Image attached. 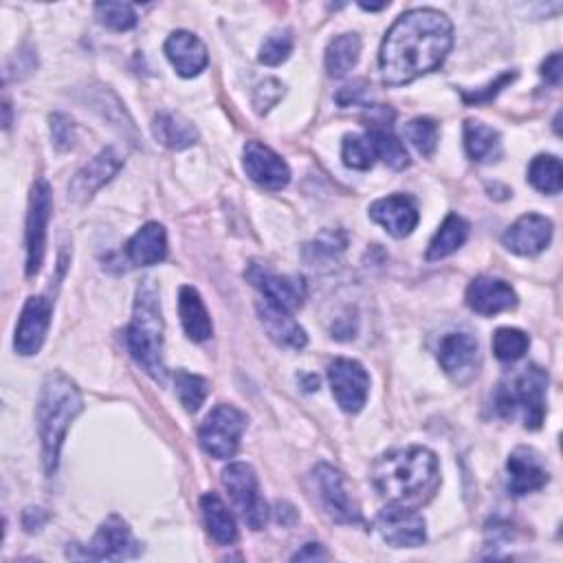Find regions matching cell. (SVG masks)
Here are the masks:
<instances>
[{
  "instance_id": "6da1fadb",
  "label": "cell",
  "mask_w": 563,
  "mask_h": 563,
  "mask_svg": "<svg viewBox=\"0 0 563 563\" xmlns=\"http://www.w3.org/2000/svg\"><path fill=\"white\" fill-rule=\"evenodd\" d=\"M453 44L451 20L435 9L405 11L380 46V75L389 86H402L435 70Z\"/></svg>"
},
{
  "instance_id": "7a4b0ae2",
  "label": "cell",
  "mask_w": 563,
  "mask_h": 563,
  "mask_svg": "<svg viewBox=\"0 0 563 563\" xmlns=\"http://www.w3.org/2000/svg\"><path fill=\"white\" fill-rule=\"evenodd\" d=\"M374 484L391 501L420 504L427 501L438 484V457L424 446H409L385 453L372 471Z\"/></svg>"
},
{
  "instance_id": "3957f363",
  "label": "cell",
  "mask_w": 563,
  "mask_h": 563,
  "mask_svg": "<svg viewBox=\"0 0 563 563\" xmlns=\"http://www.w3.org/2000/svg\"><path fill=\"white\" fill-rule=\"evenodd\" d=\"M84 400L75 383L62 372L46 374L37 402V424L42 440V460L46 473H55L59 449L70 422L81 413Z\"/></svg>"
},
{
  "instance_id": "277c9868",
  "label": "cell",
  "mask_w": 563,
  "mask_h": 563,
  "mask_svg": "<svg viewBox=\"0 0 563 563\" xmlns=\"http://www.w3.org/2000/svg\"><path fill=\"white\" fill-rule=\"evenodd\" d=\"M125 345L132 358L156 383H165L167 369L163 363V314L154 279H143L136 288L132 321L125 328Z\"/></svg>"
},
{
  "instance_id": "5b68a950",
  "label": "cell",
  "mask_w": 563,
  "mask_h": 563,
  "mask_svg": "<svg viewBox=\"0 0 563 563\" xmlns=\"http://www.w3.org/2000/svg\"><path fill=\"white\" fill-rule=\"evenodd\" d=\"M545 369L539 365H528L497 389V413L504 418L519 416L526 429H539L545 418Z\"/></svg>"
},
{
  "instance_id": "8992f818",
  "label": "cell",
  "mask_w": 563,
  "mask_h": 563,
  "mask_svg": "<svg viewBox=\"0 0 563 563\" xmlns=\"http://www.w3.org/2000/svg\"><path fill=\"white\" fill-rule=\"evenodd\" d=\"M244 429L246 416L240 409H235L233 405H218L202 420L198 429V442L209 455L218 460H229L238 453Z\"/></svg>"
},
{
  "instance_id": "52a82bcc",
  "label": "cell",
  "mask_w": 563,
  "mask_h": 563,
  "mask_svg": "<svg viewBox=\"0 0 563 563\" xmlns=\"http://www.w3.org/2000/svg\"><path fill=\"white\" fill-rule=\"evenodd\" d=\"M81 550L68 548L66 556L70 559H92V561H123L141 554V543L134 539L130 526L119 517L110 515L95 532L88 545H79Z\"/></svg>"
},
{
  "instance_id": "ba28073f",
  "label": "cell",
  "mask_w": 563,
  "mask_h": 563,
  "mask_svg": "<svg viewBox=\"0 0 563 563\" xmlns=\"http://www.w3.org/2000/svg\"><path fill=\"white\" fill-rule=\"evenodd\" d=\"M222 484L229 497L251 530H262L268 521V506L260 495L257 475L246 462H231L222 471Z\"/></svg>"
},
{
  "instance_id": "9c48e42d",
  "label": "cell",
  "mask_w": 563,
  "mask_h": 563,
  "mask_svg": "<svg viewBox=\"0 0 563 563\" xmlns=\"http://www.w3.org/2000/svg\"><path fill=\"white\" fill-rule=\"evenodd\" d=\"M53 211V196L46 180H37L31 189L26 213V275L40 273L46 251V229Z\"/></svg>"
},
{
  "instance_id": "30bf717a",
  "label": "cell",
  "mask_w": 563,
  "mask_h": 563,
  "mask_svg": "<svg viewBox=\"0 0 563 563\" xmlns=\"http://www.w3.org/2000/svg\"><path fill=\"white\" fill-rule=\"evenodd\" d=\"M438 361L446 376L457 383H471L482 365L479 343L468 332H446L438 345Z\"/></svg>"
},
{
  "instance_id": "8fae6325",
  "label": "cell",
  "mask_w": 563,
  "mask_h": 563,
  "mask_svg": "<svg viewBox=\"0 0 563 563\" xmlns=\"http://www.w3.org/2000/svg\"><path fill=\"white\" fill-rule=\"evenodd\" d=\"M376 528L380 537L394 548H416L427 539V528L422 515L400 501H391L376 517Z\"/></svg>"
},
{
  "instance_id": "7c38bea8",
  "label": "cell",
  "mask_w": 563,
  "mask_h": 563,
  "mask_svg": "<svg viewBox=\"0 0 563 563\" xmlns=\"http://www.w3.org/2000/svg\"><path fill=\"white\" fill-rule=\"evenodd\" d=\"M328 380L339 407L347 413L363 409L369 394V376L354 358H334L328 365Z\"/></svg>"
},
{
  "instance_id": "4fadbf2b",
  "label": "cell",
  "mask_w": 563,
  "mask_h": 563,
  "mask_svg": "<svg viewBox=\"0 0 563 563\" xmlns=\"http://www.w3.org/2000/svg\"><path fill=\"white\" fill-rule=\"evenodd\" d=\"M246 279L255 288H260V292L264 295V299L268 303H275L288 312L299 308L306 299V282L301 277L271 273L266 266H262L257 262L249 264Z\"/></svg>"
},
{
  "instance_id": "5bb4252c",
  "label": "cell",
  "mask_w": 563,
  "mask_h": 563,
  "mask_svg": "<svg viewBox=\"0 0 563 563\" xmlns=\"http://www.w3.org/2000/svg\"><path fill=\"white\" fill-rule=\"evenodd\" d=\"M242 156H244L246 176L253 183H257L260 187L271 189V191H279L288 185L290 167L268 145H264L260 141H246Z\"/></svg>"
},
{
  "instance_id": "9a60e30c",
  "label": "cell",
  "mask_w": 563,
  "mask_h": 563,
  "mask_svg": "<svg viewBox=\"0 0 563 563\" xmlns=\"http://www.w3.org/2000/svg\"><path fill=\"white\" fill-rule=\"evenodd\" d=\"M314 482H317V488H319L321 504L325 506L328 515L334 521H339V523H361L358 506L347 495L343 475L334 466H330L325 462H319L314 466Z\"/></svg>"
},
{
  "instance_id": "2e32d148",
  "label": "cell",
  "mask_w": 563,
  "mask_h": 563,
  "mask_svg": "<svg viewBox=\"0 0 563 563\" xmlns=\"http://www.w3.org/2000/svg\"><path fill=\"white\" fill-rule=\"evenodd\" d=\"M51 312H53V306L46 297L26 299L15 325V336H13V347L18 354L31 356L40 352L51 325Z\"/></svg>"
},
{
  "instance_id": "e0dca14e",
  "label": "cell",
  "mask_w": 563,
  "mask_h": 563,
  "mask_svg": "<svg viewBox=\"0 0 563 563\" xmlns=\"http://www.w3.org/2000/svg\"><path fill=\"white\" fill-rule=\"evenodd\" d=\"M391 119H394V112L389 108H372L369 114H367V141L372 143L374 147V154L385 163L389 165L391 169H405L409 165V156H407V150L402 145V141L394 134V128H391Z\"/></svg>"
},
{
  "instance_id": "ac0fdd59",
  "label": "cell",
  "mask_w": 563,
  "mask_h": 563,
  "mask_svg": "<svg viewBox=\"0 0 563 563\" xmlns=\"http://www.w3.org/2000/svg\"><path fill=\"white\" fill-rule=\"evenodd\" d=\"M123 167V156L114 147L101 150L81 169L75 172L68 185V198L75 202H86L101 185H106Z\"/></svg>"
},
{
  "instance_id": "d6986e66",
  "label": "cell",
  "mask_w": 563,
  "mask_h": 563,
  "mask_svg": "<svg viewBox=\"0 0 563 563\" xmlns=\"http://www.w3.org/2000/svg\"><path fill=\"white\" fill-rule=\"evenodd\" d=\"M552 240V222L541 213H523L517 222H512L501 242L508 251L517 255H537L541 253Z\"/></svg>"
},
{
  "instance_id": "ffe728a7",
  "label": "cell",
  "mask_w": 563,
  "mask_h": 563,
  "mask_svg": "<svg viewBox=\"0 0 563 563\" xmlns=\"http://www.w3.org/2000/svg\"><path fill=\"white\" fill-rule=\"evenodd\" d=\"M506 471H508V490L515 497L539 490L550 479V473H548L541 455L528 446H517L510 453V457L506 462Z\"/></svg>"
},
{
  "instance_id": "44dd1931",
  "label": "cell",
  "mask_w": 563,
  "mask_h": 563,
  "mask_svg": "<svg viewBox=\"0 0 563 563\" xmlns=\"http://www.w3.org/2000/svg\"><path fill=\"white\" fill-rule=\"evenodd\" d=\"M369 218L374 222H378L389 235L405 238L416 229L420 213H418V207L411 196L394 194V196L376 200L369 207Z\"/></svg>"
},
{
  "instance_id": "7402d4cb",
  "label": "cell",
  "mask_w": 563,
  "mask_h": 563,
  "mask_svg": "<svg viewBox=\"0 0 563 563\" xmlns=\"http://www.w3.org/2000/svg\"><path fill=\"white\" fill-rule=\"evenodd\" d=\"M466 306L477 314H497L517 306V292L499 277H475L466 288Z\"/></svg>"
},
{
  "instance_id": "603a6c76",
  "label": "cell",
  "mask_w": 563,
  "mask_h": 563,
  "mask_svg": "<svg viewBox=\"0 0 563 563\" xmlns=\"http://www.w3.org/2000/svg\"><path fill=\"white\" fill-rule=\"evenodd\" d=\"M165 55L180 77H196L209 62L207 46L189 31H174L165 40Z\"/></svg>"
},
{
  "instance_id": "cb8c5ba5",
  "label": "cell",
  "mask_w": 563,
  "mask_h": 563,
  "mask_svg": "<svg viewBox=\"0 0 563 563\" xmlns=\"http://www.w3.org/2000/svg\"><path fill=\"white\" fill-rule=\"evenodd\" d=\"M257 317L275 343L284 347H295V350H301L308 343L306 330L290 317L288 310L275 303H268L264 299L257 303Z\"/></svg>"
},
{
  "instance_id": "d4e9b609",
  "label": "cell",
  "mask_w": 563,
  "mask_h": 563,
  "mask_svg": "<svg viewBox=\"0 0 563 563\" xmlns=\"http://www.w3.org/2000/svg\"><path fill=\"white\" fill-rule=\"evenodd\" d=\"M128 260L136 266H152L165 260L167 255V235L163 224L147 222L143 224L125 244Z\"/></svg>"
},
{
  "instance_id": "484cf974",
  "label": "cell",
  "mask_w": 563,
  "mask_h": 563,
  "mask_svg": "<svg viewBox=\"0 0 563 563\" xmlns=\"http://www.w3.org/2000/svg\"><path fill=\"white\" fill-rule=\"evenodd\" d=\"M178 312L180 323L185 328V334L191 341H207L213 332L211 317L202 303L200 292L194 286H183L178 290Z\"/></svg>"
},
{
  "instance_id": "4316f807",
  "label": "cell",
  "mask_w": 563,
  "mask_h": 563,
  "mask_svg": "<svg viewBox=\"0 0 563 563\" xmlns=\"http://www.w3.org/2000/svg\"><path fill=\"white\" fill-rule=\"evenodd\" d=\"M154 139L172 150H185L198 141V130L178 112H158L152 123Z\"/></svg>"
},
{
  "instance_id": "83f0119b",
  "label": "cell",
  "mask_w": 563,
  "mask_h": 563,
  "mask_svg": "<svg viewBox=\"0 0 563 563\" xmlns=\"http://www.w3.org/2000/svg\"><path fill=\"white\" fill-rule=\"evenodd\" d=\"M200 508H202V517H205V526L209 530V534L222 543V545H231L238 541V528H235V519L231 515V510L227 508V504L220 499V495L216 493H205L200 497Z\"/></svg>"
},
{
  "instance_id": "f1b7e54d",
  "label": "cell",
  "mask_w": 563,
  "mask_h": 563,
  "mask_svg": "<svg viewBox=\"0 0 563 563\" xmlns=\"http://www.w3.org/2000/svg\"><path fill=\"white\" fill-rule=\"evenodd\" d=\"M464 147L475 163H493L501 156L499 132L482 121L468 119L464 123Z\"/></svg>"
},
{
  "instance_id": "f546056e",
  "label": "cell",
  "mask_w": 563,
  "mask_h": 563,
  "mask_svg": "<svg viewBox=\"0 0 563 563\" xmlns=\"http://www.w3.org/2000/svg\"><path fill=\"white\" fill-rule=\"evenodd\" d=\"M466 238H468V222L457 213H449L429 242L427 260L433 262L455 253L466 242Z\"/></svg>"
},
{
  "instance_id": "4dcf8cb0",
  "label": "cell",
  "mask_w": 563,
  "mask_h": 563,
  "mask_svg": "<svg viewBox=\"0 0 563 563\" xmlns=\"http://www.w3.org/2000/svg\"><path fill=\"white\" fill-rule=\"evenodd\" d=\"M361 37L356 33L336 35L325 48V68L330 77H343L358 62Z\"/></svg>"
},
{
  "instance_id": "1f68e13d",
  "label": "cell",
  "mask_w": 563,
  "mask_h": 563,
  "mask_svg": "<svg viewBox=\"0 0 563 563\" xmlns=\"http://www.w3.org/2000/svg\"><path fill=\"white\" fill-rule=\"evenodd\" d=\"M528 180L534 189L543 194H559L563 187L561 161L552 154H539L528 167Z\"/></svg>"
},
{
  "instance_id": "d6a6232c",
  "label": "cell",
  "mask_w": 563,
  "mask_h": 563,
  "mask_svg": "<svg viewBox=\"0 0 563 563\" xmlns=\"http://www.w3.org/2000/svg\"><path fill=\"white\" fill-rule=\"evenodd\" d=\"M174 385H176V396L180 400V405L187 411H198L200 405L207 398V380L198 374H189L185 369H178L174 374Z\"/></svg>"
},
{
  "instance_id": "836d02e7",
  "label": "cell",
  "mask_w": 563,
  "mask_h": 563,
  "mask_svg": "<svg viewBox=\"0 0 563 563\" xmlns=\"http://www.w3.org/2000/svg\"><path fill=\"white\" fill-rule=\"evenodd\" d=\"M528 345H530L528 334L517 328H499L493 334V352L499 361H506V363L521 358Z\"/></svg>"
},
{
  "instance_id": "e575fe53",
  "label": "cell",
  "mask_w": 563,
  "mask_h": 563,
  "mask_svg": "<svg viewBox=\"0 0 563 563\" xmlns=\"http://www.w3.org/2000/svg\"><path fill=\"white\" fill-rule=\"evenodd\" d=\"M99 22L112 31H130L136 24L134 7L128 2H99L95 4Z\"/></svg>"
},
{
  "instance_id": "d590c367",
  "label": "cell",
  "mask_w": 563,
  "mask_h": 563,
  "mask_svg": "<svg viewBox=\"0 0 563 563\" xmlns=\"http://www.w3.org/2000/svg\"><path fill=\"white\" fill-rule=\"evenodd\" d=\"M341 156H343V163L352 169H358V172H365L374 165V147L372 143L367 141V136H361V134H347L343 139V150H341Z\"/></svg>"
},
{
  "instance_id": "8d00e7d4",
  "label": "cell",
  "mask_w": 563,
  "mask_h": 563,
  "mask_svg": "<svg viewBox=\"0 0 563 563\" xmlns=\"http://www.w3.org/2000/svg\"><path fill=\"white\" fill-rule=\"evenodd\" d=\"M405 136L411 141V145L422 156H431L435 152V145H438V125H435L433 119L418 117V119L407 123Z\"/></svg>"
},
{
  "instance_id": "74e56055",
  "label": "cell",
  "mask_w": 563,
  "mask_h": 563,
  "mask_svg": "<svg viewBox=\"0 0 563 563\" xmlns=\"http://www.w3.org/2000/svg\"><path fill=\"white\" fill-rule=\"evenodd\" d=\"M292 51V35L290 31H277L268 35L260 48V62L266 66H277L284 59H288Z\"/></svg>"
},
{
  "instance_id": "f35d334b",
  "label": "cell",
  "mask_w": 563,
  "mask_h": 563,
  "mask_svg": "<svg viewBox=\"0 0 563 563\" xmlns=\"http://www.w3.org/2000/svg\"><path fill=\"white\" fill-rule=\"evenodd\" d=\"M51 136H53V145L59 152H66L73 147L75 143V125L73 119L64 112H55L51 114Z\"/></svg>"
},
{
  "instance_id": "ab89813d",
  "label": "cell",
  "mask_w": 563,
  "mask_h": 563,
  "mask_svg": "<svg viewBox=\"0 0 563 563\" xmlns=\"http://www.w3.org/2000/svg\"><path fill=\"white\" fill-rule=\"evenodd\" d=\"M515 77H517V73H501L495 81L486 84L484 88H477V90H473V92L462 90V99H464V103H468V106H473V103H488V101H493V97H497V95L501 92L504 86L512 84Z\"/></svg>"
},
{
  "instance_id": "60d3db41",
  "label": "cell",
  "mask_w": 563,
  "mask_h": 563,
  "mask_svg": "<svg viewBox=\"0 0 563 563\" xmlns=\"http://www.w3.org/2000/svg\"><path fill=\"white\" fill-rule=\"evenodd\" d=\"M282 95H284L282 81H277V79H266L264 84L257 86L255 97H253V106H255V110H257L260 114H264V112H268V110L279 101Z\"/></svg>"
},
{
  "instance_id": "b9f144b4",
  "label": "cell",
  "mask_w": 563,
  "mask_h": 563,
  "mask_svg": "<svg viewBox=\"0 0 563 563\" xmlns=\"http://www.w3.org/2000/svg\"><path fill=\"white\" fill-rule=\"evenodd\" d=\"M541 75L550 86L561 84V53H552L550 57H545V62L541 64Z\"/></svg>"
},
{
  "instance_id": "7bdbcfd3",
  "label": "cell",
  "mask_w": 563,
  "mask_h": 563,
  "mask_svg": "<svg viewBox=\"0 0 563 563\" xmlns=\"http://www.w3.org/2000/svg\"><path fill=\"white\" fill-rule=\"evenodd\" d=\"M319 559H328V552L323 550L321 543H306L301 550L292 554V561H319Z\"/></svg>"
},
{
  "instance_id": "ee69618b",
  "label": "cell",
  "mask_w": 563,
  "mask_h": 563,
  "mask_svg": "<svg viewBox=\"0 0 563 563\" xmlns=\"http://www.w3.org/2000/svg\"><path fill=\"white\" fill-rule=\"evenodd\" d=\"M365 81H356V84H352V86H345L339 95H336V101L341 103V106H350V103H356L358 99H361V95L365 92Z\"/></svg>"
}]
</instances>
